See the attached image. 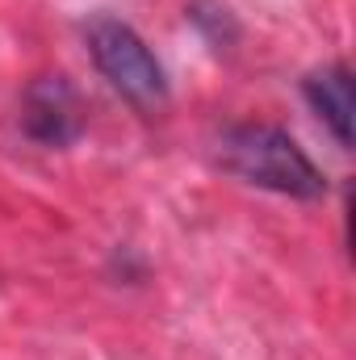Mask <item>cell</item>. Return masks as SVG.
Instances as JSON below:
<instances>
[{
	"label": "cell",
	"instance_id": "cell-1",
	"mask_svg": "<svg viewBox=\"0 0 356 360\" xmlns=\"http://www.w3.org/2000/svg\"><path fill=\"white\" fill-rule=\"evenodd\" d=\"M218 164L235 180L265 188V193H281L293 201H319L327 197V176L323 168L298 147L293 134H285L281 126L268 122H239L227 126L218 139Z\"/></svg>",
	"mask_w": 356,
	"mask_h": 360
},
{
	"label": "cell",
	"instance_id": "cell-2",
	"mask_svg": "<svg viewBox=\"0 0 356 360\" xmlns=\"http://www.w3.org/2000/svg\"><path fill=\"white\" fill-rule=\"evenodd\" d=\"M84 42H89L96 72L109 80V89L122 101H130L143 113H155L168 105V72L130 21L113 13H96L84 21Z\"/></svg>",
	"mask_w": 356,
	"mask_h": 360
},
{
	"label": "cell",
	"instance_id": "cell-3",
	"mask_svg": "<svg viewBox=\"0 0 356 360\" xmlns=\"http://www.w3.org/2000/svg\"><path fill=\"white\" fill-rule=\"evenodd\" d=\"M21 130L42 147H68L84 134V101L68 76H38L21 96Z\"/></svg>",
	"mask_w": 356,
	"mask_h": 360
},
{
	"label": "cell",
	"instance_id": "cell-4",
	"mask_svg": "<svg viewBox=\"0 0 356 360\" xmlns=\"http://www.w3.org/2000/svg\"><path fill=\"white\" fill-rule=\"evenodd\" d=\"M302 96L319 113V122L336 134V143L348 151L352 147V72H348V63L336 59V63L310 72L302 80Z\"/></svg>",
	"mask_w": 356,
	"mask_h": 360
}]
</instances>
